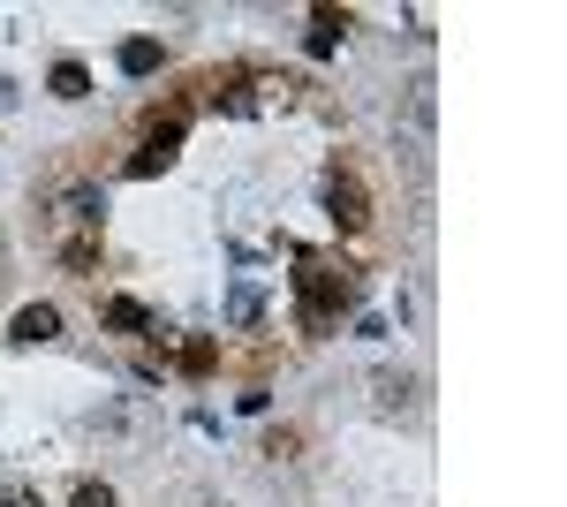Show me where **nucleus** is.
Returning a JSON list of instances; mask_svg holds the SVG:
<instances>
[{
  "label": "nucleus",
  "mask_w": 567,
  "mask_h": 507,
  "mask_svg": "<svg viewBox=\"0 0 567 507\" xmlns=\"http://www.w3.org/2000/svg\"><path fill=\"white\" fill-rule=\"evenodd\" d=\"M295 296H303V326H310V334H325V326H333V311H341V304H356V273H348V265H325V258H303Z\"/></svg>",
  "instance_id": "1"
},
{
  "label": "nucleus",
  "mask_w": 567,
  "mask_h": 507,
  "mask_svg": "<svg viewBox=\"0 0 567 507\" xmlns=\"http://www.w3.org/2000/svg\"><path fill=\"white\" fill-rule=\"evenodd\" d=\"M325 212H333L341 227H363V220H371V197H363V174H348V168H333V174H325Z\"/></svg>",
  "instance_id": "2"
},
{
  "label": "nucleus",
  "mask_w": 567,
  "mask_h": 507,
  "mask_svg": "<svg viewBox=\"0 0 567 507\" xmlns=\"http://www.w3.org/2000/svg\"><path fill=\"white\" fill-rule=\"evenodd\" d=\"M182 129H189V114H167V122H159V129H151V137H144V152L137 160H130V174H159V168H174V152H182Z\"/></svg>",
  "instance_id": "3"
},
{
  "label": "nucleus",
  "mask_w": 567,
  "mask_h": 507,
  "mask_svg": "<svg viewBox=\"0 0 567 507\" xmlns=\"http://www.w3.org/2000/svg\"><path fill=\"white\" fill-rule=\"evenodd\" d=\"M53 212H61L69 227H99V220H107V189H99V182H69V189L53 197Z\"/></svg>",
  "instance_id": "4"
},
{
  "label": "nucleus",
  "mask_w": 567,
  "mask_h": 507,
  "mask_svg": "<svg viewBox=\"0 0 567 507\" xmlns=\"http://www.w3.org/2000/svg\"><path fill=\"white\" fill-rule=\"evenodd\" d=\"M159 61H167V46H159V38H144V30L114 46V69H122V76H151Z\"/></svg>",
  "instance_id": "5"
},
{
  "label": "nucleus",
  "mask_w": 567,
  "mask_h": 507,
  "mask_svg": "<svg viewBox=\"0 0 567 507\" xmlns=\"http://www.w3.org/2000/svg\"><path fill=\"white\" fill-rule=\"evenodd\" d=\"M46 91L76 107V99H91V69H84V61H53V69H46Z\"/></svg>",
  "instance_id": "6"
},
{
  "label": "nucleus",
  "mask_w": 567,
  "mask_h": 507,
  "mask_svg": "<svg viewBox=\"0 0 567 507\" xmlns=\"http://www.w3.org/2000/svg\"><path fill=\"white\" fill-rule=\"evenodd\" d=\"M8 334H15V341H53V334H61V311H53V304H23Z\"/></svg>",
  "instance_id": "7"
},
{
  "label": "nucleus",
  "mask_w": 567,
  "mask_h": 507,
  "mask_svg": "<svg viewBox=\"0 0 567 507\" xmlns=\"http://www.w3.org/2000/svg\"><path fill=\"white\" fill-rule=\"evenodd\" d=\"M61 265H69V273H99V227L69 235V243H61Z\"/></svg>",
  "instance_id": "8"
},
{
  "label": "nucleus",
  "mask_w": 567,
  "mask_h": 507,
  "mask_svg": "<svg viewBox=\"0 0 567 507\" xmlns=\"http://www.w3.org/2000/svg\"><path fill=\"white\" fill-rule=\"evenodd\" d=\"M107 326H114V334H151V311H144L137 296H114V304H107Z\"/></svg>",
  "instance_id": "9"
},
{
  "label": "nucleus",
  "mask_w": 567,
  "mask_h": 507,
  "mask_svg": "<svg viewBox=\"0 0 567 507\" xmlns=\"http://www.w3.org/2000/svg\"><path fill=\"white\" fill-rule=\"evenodd\" d=\"M258 311H266V296H258V281H243V288L227 296V319H235V326H250Z\"/></svg>",
  "instance_id": "10"
},
{
  "label": "nucleus",
  "mask_w": 567,
  "mask_h": 507,
  "mask_svg": "<svg viewBox=\"0 0 567 507\" xmlns=\"http://www.w3.org/2000/svg\"><path fill=\"white\" fill-rule=\"evenodd\" d=\"M212 363H220V348H212L205 334H197V341H182V371H212Z\"/></svg>",
  "instance_id": "11"
},
{
  "label": "nucleus",
  "mask_w": 567,
  "mask_h": 507,
  "mask_svg": "<svg viewBox=\"0 0 567 507\" xmlns=\"http://www.w3.org/2000/svg\"><path fill=\"white\" fill-rule=\"evenodd\" d=\"M69 507H114V485H99V478H84V485H76V500Z\"/></svg>",
  "instance_id": "12"
},
{
  "label": "nucleus",
  "mask_w": 567,
  "mask_h": 507,
  "mask_svg": "<svg viewBox=\"0 0 567 507\" xmlns=\"http://www.w3.org/2000/svg\"><path fill=\"white\" fill-rule=\"evenodd\" d=\"M0 507H46V500H38V485H8V493H0Z\"/></svg>",
  "instance_id": "13"
}]
</instances>
